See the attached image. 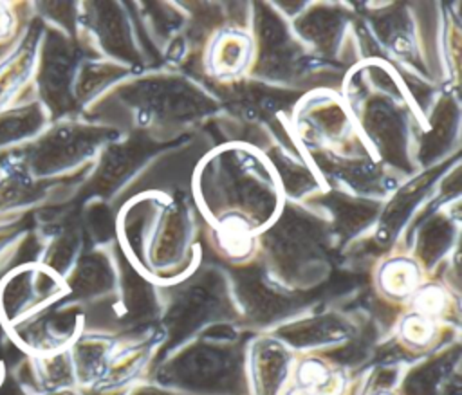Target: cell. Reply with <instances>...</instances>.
<instances>
[{"label": "cell", "mask_w": 462, "mask_h": 395, "mask_svg": "<svg viewBox=\"0 0 462 395\" xmlns=\"http://www.w3.org/2000/svg\"><path fill=\"white\" fill-rule=\"evenodd\" d=\"M379 280L390 296L402 298L417 289V269L410 262H390L383 267Z\"/></svg>", "instance_id": "6da1fadb"}, {"label": "cell", "mask_w": 462, "mask_h": 395, "mask_svg": "<svg viewBox=\"0 0 462 395\" xmlns=\"http://www.w3.org/2000/svg\"><path fill=\"white\" fill-rule=\"evenodd\" d=\"M332 377V370L327 364L319 361H305L300 364L296 379L300 388L316 391L318 395H328Z\"/></svg>", "instance_id": "7a4b0ae2"}, {"label": "cell", "mask_w": 462, "mask_h": 395, "mask_svg": "<svg viewBox=\"0 0 462 395\" xmlns=\"http://www.w3.org/2000/svg\"><path fill=\"white\" fill-rule=\"evenodd\" d=\"M401 337L406 344H410L413 348L426 346L433 339V321L426 316L413 312L402 321Z\"/></svg>", "instance_id": "3957f363"}, {"label": "cell", "mask_w": 462, "mask_h": 395, "mask_svg": "<svg viewBox=\"0 0 462 395\" xmlns=\"http://www.w3.org/2000/svg\"><path fill=\"white\" fill-rule=\"evenodd\" d=\"M413 305H415L417 314L433 319V316H439L440 312H444V308L448 305V298L440 287L426 285L417 290Z\"/></svg>", "instance_id": "277c9868"}, {"label": "cell", "mask_w": 462, "mask_h": 395, "mask_svg": "<svg viewBox=\"0 0 462 395\" xmlns=\"http://www.w3.org/2000/svg\"><path fill=\"white\" fill-rule=\"evenodd\" d=\"M289 395H318L316 391H310V390H303V388H296V390H292Z\"/></svg>", "instance_id": "5b68a950"}]
</instances>
